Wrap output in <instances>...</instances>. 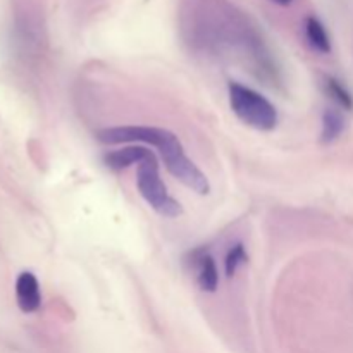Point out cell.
Masks as SVG:
<instances>
[{
    "instance_id": "obj_8",
    "label": "cell",
    "mask_w": 353,
    "mask_h": 353,
    "mask_svg": "<svg viewBox=\"0 0 353 353\" xmlns=\"http://www.w3.org/2000/svg\"><path fill=\"white\" fill-rule=\"evenodd\" d=\"M345 130V119L338 110L327 109L323 114V131H321V140L324 143H331L336 140Z\"/></svg>"
},
{
    "instance_id": "obj_6",
    "label": "cell",
    "mask_w": 353,
    "mask_h": 353,
    "mask_svg": "<svg viewBox=\"0 0 353 353\" xmlns=\"http://www.w3.org/2000/svg\"><path fill=\"white\" fill-rule=\"evenodd\" d=\"M150 154L152 150H147L145 147H126L105 154L103 162L112 171H121V169H126L133 164H141Z\"/></svg>"
},
{
    "instance_id": "obj_10",
    "label": "cell",
    "mask_w": 353,
    "mask_h": 353,
    "mask_svg": "<svg viewBox=\"0 0 353 353\" xmlns=\"http://www.w3.org/2000/svg\"><path fill=\"white\" fill-rule=\"evenodd\" d=\"M247 261L248 255L243 245H233V247L230 248V252L226 254V259H224V271H226L228 278H233V276L236 274L238 269H240Z\"/></svg>"
},
{
    "instance_id": "obj_1",
    "label": "cell",
    "mask_w": 353,
    "mask_h": 353,
    "mask_svg": "<svg viewBox=\"0 0 353 353\" xmlns=\"http://www.w3.org/2000/svg\"><path fill=\"white\" fill-rule=\"evenodd\" d=\"M97 138L102 143L109 145L133 143V141L152 145L161 154L165 169L178 181H181L183 185L200 195L209 193L210 185L205 174L193 164L192 159L185 154V148H183L179 138L169 130L154 126H117L99 131Z\"/></svg>"
},
{
    "instance_id": "obj_2",
    "label": "cell",
    "mask_w": 353,
    "mask_h": 353,
    "mask_svg": "<svg viewBox=\"0 0 353 353\" xmlns=\"http://www.w3.org/2000/svg\"><path fill=\"white\" fill-rule=\"evenodd\" d=\"M228 92L231 110L241 123L259 131H271L278 126V110L264 95L234 81L228 85Z\"/></svg>"
},
{
    "instance_id": "obj_11",
    "label": "cell",
    "mask_w": 353,
    "mask_h": 353,
    "mask_svg": "<svg viewBox=\"0 0 353 353\" xmlns=\"http://www.w3.org/2000/svg\"><path fill=\"white\" fill-rule=\"evenodd\" d=\"M274 3H278V6H290V3L293 2V0H272Z\"/></svg>"
},
{
    "instance_id": "obj_3",
    "label": "cell",
    "mask_w": 353,
    "mask_h": 353,
    "mask_svg": "<svg viewBox=\"0 0 353 353\" xmlns=\"http://www.w3.org/2000/svg\"><path fill=\"white\" fill-rule=\"evenodd\" d=\"M137 186L145 202H147L157 214H161V216L164 217L181 216V205H179L178 200H174L169 195L168 186H165L164 181L161 179V174H159V164L154 152H152L141 164H138Z\"/></svg>"
},
{
    "instance_id": "obj_9",
    "label": "cell",
    "mask_w": 353,
    "mask_h": 353,
    "mask_svg": "<svg viewBox=\"0 0 353 353\" xmlns=\"http://www.w3.org/2000/svg\"><path fill=\"white\" fill-rule=\"evenodd\" d=\"M324 90H326L327 97H331L338 105L347 110H353V95L340 79L333 78V76H327L324 79Z\"/></svg>"
},
{
    "instance_id": "obj_5",
    "label": "cell",
    "mask_w": 353,
    "mask_h": 353,
    "mask_svg": "<svg viewBox=\"0 0 353 353\" xmlns=\"http://www.w3.org/2000/svg\"><path fill=\"white\" fill-rule=\"evenodd\" d=\"M16 300L24 314L37 312L41 305L40 283L31 272H21L16 279Z\"/></svg>"
},
{
    "instance_id": "obj_4",
    "label": "cell",
    "mask_w": 353,
    "mask_h": 353,
    "mask_svg": "<svg viewBox=\"0 0 353 353\" xmlns=\"http://www.w3.org/2000/svg\"><path fill=\"white\" fill-rule=\"evenodd\" d=\"M192 271L195 272L196 285L202 292L214 293L219 286V271L214 257L210 255L209 250L205 248H199V250L192 252Z\"/></svg>"
},
{
    "instance_id": "obj_7",
    "label": "cell",
    "mask_w": 353,
    "mask_h": 353,
    "mask_svg": "<svg viewBox=\"0 0 353 353\" xmlns=\"http://www.w3.org/2000/svg\"><path fill=\"white\" fill-rule=\"evenodd\" d=\"M305 37L310 47L319 54H330L331 52V38L324 24L316 16H310L305 19Z\"/></svg>"
}]
</instances>
